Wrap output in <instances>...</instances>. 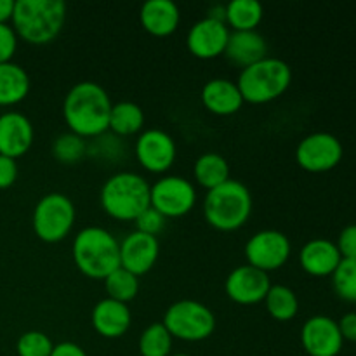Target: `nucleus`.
Returning <instances> with one entry per match:
<instances>
[{
	"instance_id": "nucleus-13",
	"label": "nucleus",
	"mask_w": 356,
	"mask_h": 356,
	"mask_svg": "<svg viewBox=\"0 0 356 356\" xmlns=\"http://www.w3.org/2000/svg\"><path fill=\"white\" fill-rule=\"evenodd\" d=\"M270 287L271 282L268 273L250 266V264L235 268L225 282L226 296L233 302L242 306H252L264 301Z\"/></svg>"
},
{
	"instance_id": "nucleus-31",
	"label": "nucleus",
	"mask_w": 356,
	"mask_h": 356,
	"mask_svg": "<svg viewBox=\"0 0 356 356\" xmlns=\"http://www.w3.org/2000/svg\"><path fill=\"white\" fill-rule=\"evenodd\" d=\"M337 296L344 301L356 302V259H343L332 273Z\"/></svg>"
},
{
	"instance_id": "nucleus-24",
	"label": "nucleus",
	"mask_w": 356,
	"mask_h": 356,
	"mask_svg": "<svg viewBox=\"0 0 356 356\" xmlns=\"http://www.w3.org/2000/svg\"><path fill=\"white\" fill-rule=\"evenodd\" d=\"M263 13L257 0H232L225 6V23L233 31H252L263 21Z\"/></svg>"
},
{
	"instance_id": "nucleus-6",
	"label": "nucleus",
	"mask_w": 356,
	"mask_h": 356,
	"mask_svg": "<svg viewBox=\"0 0 356 356\" xmlns=\"http://www.w3.org/2000/svg\"><path fill=\"white\" fill-rule=\"evenodd\" d=\"M292 82V70L284 59L264 58L240 72L236 86L243 101L266 104L280 97Z\"/></svg>"
},
{
	"instance_id": "nucleus-40",
	"label": "nucleus",
	"mask_w": 356,
	"mask_h": 356,
	"mask_svg": "<svg viewBox=\"0 0 356 356\" xmlns=\"http://www.w3.org/2000/svg\"><path fill=\"white\" fill-rule=\"evenodd\" d=\"M170 356H190V355H184V353H177V355H170Z\"/></svg>"
},
{
	"instance_id": "nucleus-34",
	"label": "nucleus",
	"mask_w": 356,
	"mask_h": 356,
	"mask_svg": "<svg viewBox=\"0 0 356 356\" xmlns=\"http://www.w3.org/2000/svg\"><path fill=\"white\" fill-rule=\"evenodd\" d=\"M17 49V35L9 23L0 24V65L13 61Z\"/></svg>"
},
{
	"instance_id": "nucleus-5",
	"label": "nucleus",
	"mask_w": 356,
	"mask_h": 356,
	"mask_svg": "<svg viewBox=\"0 0 356 356\" xmlns=\"http://www.w3.org/2000/svg\"><path fill=\"white\" fill-rule=\"evenodd\" d=\"M252 214V195L236 179H228L207 193L204 202L205 221L219 232L240 229Z\"/></svg>"
},
{
	"instance_id": "nucleus-1",
	"label": "nucleus",
	"mask_w": 356,
	"mask_h": 356,
	"mask_svg": "<svg viewBox=\"0 0 356 356\" xmlns=\"http://www.w3.org/2000/svg\"><path fill=\"white\" fill-rule=\"evenodd\" d=\"M111 99L103 86L96 82L75 83L63 101V117L70 132L80 138H97L108 131Z\"/></svg>"
},
{
	"instance_id": "nucleus-19",
	"label": "nucleus",
	"mask_w": 356,
	"mask_h": 356,
	"mask_svg": "<svg viewBox=\"0 0 356 356\" xmlns=\"http://www.w3.org/2000/svg\"><path fill=\"white\" fill-rule=\"evenodd\" d=\"M343 261L337 245L330 240H309L299 252L301 268L312 277H329Z\"/></svg>"
},
{
	"instance_id": "nucleus-23",
	"label": "nucleus",
	"mask_w": 356,
	"mask_h": 356,
	"mask_svg": "<svg viewBox=\"0 0 356 356\" xmlns=\"http://www.w3.org/2000/svg\"><path fill=\"white\" fill-rule=\"evenodd\" d=\"M30 92V76L23 66L16 63L0 65V106L21 103Z\"/></svg>"
},
{
	"instance_id": "nucleus-11",
	"label": "nucleus",
	"mask_w": 356,
	"mask_h": 356,
	"mask_svg": "<svg viewBox=\"0 0 356 356\" xmlns=\"http://www.w3.org/2000/svg\"><path fill=\"white\" fill-rule=\"evenodd\" d=\"M343 159V145L336 136L329 132H315L302 139L296 149L299 167L308 172H327L332 170Z\"/></svg>"
},
{
	"instance_id": "nucleus-17",
	"label": "nucleus",
	"mask_w": 356,
	"mask_h": 356,
	"mask_svg": "<svg viewBox=\"0 0 356 356\" xmlns=\"http://www.w3.org/2000/svg\"><path fill=\"white\" fill-rule=\"evenodd\" d=\"M33 145V125L19 111L0 115V155L19 159Z\"/></svg>"
},
{
	"instance_id": "nucleus-26",
	"label": "nucleus",
	"mask_w": 356,
	"mask_h": 356,
	"mask_svg": "<svg viewBox=\"0 0 356 356\" xmlns=\"http://www.w3.org/2000/svg\"><path fill=\"white\" fill-rule=\"evenodd\" d=\"M143 125H145V111L139 104L132 101H120L111 106L108 129H111L117 136L127 138L138 134L141 132Z\"/></svg>"
},
{
	"instance_id": "nucleus-14",
	"label": "nucleus",
	"mask_w": 356,
	"mask_h": 356,
	"mask_svg": "<svg viewBox=\"0 0 356 356\" xmlns=\"http://www.w3.org/2000/svg\"><path fill=\"white\" fill-rule=\"evenodd\" d=\"M229 28L222 19L205 16L197 21L186 35V45L198 59H214L225 54L229 38Z\"/></svg>"
},
{
	"instance_id": "nucleus-36",
	"label": "nucleus",
	"mask_w": 356,
	"mask_h": 356,
	"mask_svg": "<svg viewBox=\"0 0 356 356\" xmlns=\"http://www.w3.org/2000/svg\"><path fill=\"white\" fill-rule=\"evenodd\" d=\"M17 179V163L14 159L0 155V190H7Z\"/></svg>"
},
{
	"instance_id": "nucleus-30",
	"label": "nucleus",
	"mask_w": 356,
	"mask_h": 356,
	"mask_svg": "<svg viewBox=\"0 0 356 356\" xmlns=\"http://www.w3.org/2000/svg\"><path fill=\"white\" fill-rule=\"evenodd\" d=\"M87 153V143L86 139L80 136L73 134V132H65L59 134L52 143V155L58 162L66 163V165H73V163L80 162Z\"/></svg>"
},
{
	"instance_id": "nucleus-7",
	"label": "nucleus",
	"mask_w": 356,
	"mask_h": 356,
	"mask_svg": "<svg viewBox=\"0 0 356 356\" xmlns=\"http://www.w3.org/2000/svg\"><path fill=\"white\" fill-rule=\"evenodd\" d=\"M162 323L172 339L176 337L188 343H198L212 336L216 329V316L202 302L183 299L167 308Z\"/></svg>"
},
{
	"instance_id": "nucleus-22",
	"label": "nucleus",
	"mask_w": 356,
	"mask_h": 356,
	"mask_svg": "<svg viewBox=\"0 0 356 356\" xmlns=\"http://www.w3.org/2000/svg\"><path fill=\"white\" fill-rule=\"evenodd\" d=\"M139 19L153 37H169L179 26L181 14L172 0H148L143 3Z\"/></svg>"
},
{
	"instance_id": "nucleus-25",
	"label": "nucleus",
	"mask_w": 356,
	"mask_h": 356,
	"mask_svg": "<svg viewBox=\"0 0 356 356\" xmlns=\"http://www.w3.org/2000/svg\"><path fill=\"white\" fill-rule=\"evenodd\" d=\"M193 176L195 181L202 188H207L209 191L232 179L228 162L219 153H205V155L198 156L193 167Z\"/></svg>"
},
{
	"instance_id": "nucleus-8",
	"label": "nucleus",
	"mask_w": 356,
	"mask_h": 356,
	"mask_svg": "<svg viewBox=\"0 0 356 356\" xmlns=\"http://www.w3.org/2000/svg\"><path fill=\"white\" fill-rule=\"evenodd\" d=\"M75 205L66 195L47 193L37 202L31 216L33 232L42 242L65 240L75 225Z\"/></svg>"
},
{
	"instance_id": "nucleus-15",
	"label": "nucleus",
	"mask_w": 356,
	"mask_h": 356,
	"mask_svg": "<svg viewBox=\"0 0 356 356\" xmlns=\"http://www.w3.org/2000/svg\"><path fill=\"white\" fill-rule=\"evenodd\" d=\"M343 341L337 322L329 316H312L301 329L302 348L309 356H337Z\"/></svg>"
},
{
	"instance_id": "nucleus-33",
	"label": "nucleus",
	"mask_w": 356,
	"mask_h": 356,
	"mask_svg": "<svg viewBox=\"0 0 356 356\" xmlns=\"http://www.w3.org/2000/svg\"><path fill=\"white\" fill-rule=\"evenodd\" d=\"M136 232H141L145 235L156 236L165 226V218L160 212H156L153 207H148L145 212L138 216L136 219Z\"/></svg>"
},
{
	"instance_id": "nucleus-35",
	"label": "nucleus",
	"mask_w": 356,
	"mask_h": 356,
	"mask_svg": "<svg viewBox=\"0 0 356 356\" xmlns=\"http://www.w3.org/2000/svg\"><path fill=\"white\" fill-rule=\"evenodd\" d=\"M337 250L343 259H356V225H350L341 232Z\"/></svg>"
},
{
	"instance_id": "nucleus-29",
	"label": "nucleus",
	"mask_w": 356,
	"mask_h": 356,
	"mask_svg": "<svg viewBox=\"0 0 356 356\" xmlns=\"http://www.w3.org/2000/svg\"><path fill=\"white\" fill-rule=\"evenodd\" d=\"M172 336L162 322L146 327L139 337V353L141 356H170Z\"/></svg>"
},
{
	"instance_id": "nucleus-38",
	"label": "nucleus",
	"mask_w": 356,
	"mask_h": 356,
	"mask_svg": "<svg viewBox=\"0 0 356 356\" xmlns=\"http://www.w3.org/2000/svg\"><path fill=\"white\" fill-rule=\"evenodd\" d=\"M51 356H87V353L83 351V348H80L76 343L66 341V343L54 344Z\"/></svg>"
},
{
	"instance_id": "nucleus-9",
	"label": "nucleus",
	"mask_w": 356,
	"mask_h": 356,
	"mask_svg": "<svg viewBox=\"0 0 356 356\" xmlns=\"http://www.w3.org/2000/svg\"><path fill=\"white\" fill-rule=\"evenodd\" d=\"M197 204V190L181 176H163L149 186V205L163 218H183Z\"/></svg>"
},
{
	"instance_id": "nucleus-16",
	"label": "nucleus",
	"mask_w": 356,
	"mask_h": 356,
	"mask_svg": "<svg viewBox=\"0 0 356 356\" xmlns=\"http://www.w3.org/2000/svg\"><path fill=\"white\" fill-rule=\"evenodd\" d=\"M159 254L160 243L156 236L132 232L120 242V266L139 278L155 266Z\"/></svg>"
},
{
	"instance_id": "nucleus-12",
	"label": "nucleus",
	"mask_w": 356,
	"mask_h": 356,
	"mask_svg": "<svg viewBox=\"0 0 356 356\" xmlns=\"http://www.w3.org/2000/svg\"><path fill=\"white\" fill-rule=\"evenodd\" d=\"M176 155L177 149L172 136L160 129H148L136 139V159L148 172H167L172 167Z\"/></svg>"
},
{
	"instance_id": "nucleus-28",
	"label": "nucleus",
	"mask_w": 356,
	"mask_h": 356,
	"mask_svg": "<svg viewBox=\"0 0 356 356\" xmlns=\"http://www.w3.org/2000/svg\"><path fill=\"white\" fill-rule=\"evenodd\" d=\"M104 289H106L108 298L127 305L138 296L139 278L120 266L104 278Z\"/></svg>"
},
{
	"instance_id": "nucleus-2",
	"label": "nucleus",
	"mask_w": 356,
	"mask_h": 356,
	"mask_svg": "<svg viewBox=\"0 0 356 356\" xmlns=\"http://www.w3.org/2000/svg\"><path fill=\"white\" fill-rule=\"evenodd\" d=\"M13 24L17 38L31 45L51 44L66 23V6L61 0H16Z\"/></svg>"
},
{
	"instance_id": "nucleus-21",
	"label": "nucleus",
	"mask_w": 356,
	"mask_h": 356,
	"mask_svg": "<svg viewBox=\"0 0 356 356\" xmlns=\"http://www.w3.org/2000/svg\"><path fill=\"white\" fill-rule=\"evenodd\" d=\"M225 56L228 61L240 68L254 65L261 59L268 58V44L261 33L252 31H232L226 44Z\"/></svg>"
},
{
	"instance_id": "nucleus-4",
	"label": "nucleus",
	"mask_w": 356,
	"mask_h": 356,
	"mask_svg": "<svg viewBox=\"0 0 356 356\" xmlns=\"http://www.w3.org/2000/svg\"><path fill=\"white\" fill-rule=\"evenodd\" d=\"M103 211L117 221H136L149 205V184L136 172H117L108 177L99 193Z\"/></svg>"
},
{
	"instance_id": "nucleus-27",
	"label": "nucleus",
	"mask_w": 356,
	"mask_h": 356,
	"mask_svg": "<svg viewBox=\"0 0 356 356\" xmlns=\"http://www.w3.org/2000/svg\"><path fill=\"white\" fill-rule=\"evenodd\" d=\"M268 313L277 322H291L299 312L298 296L287 285H271L264 298Z\"/></svg>"
},
{
	"instance_id": "nucleus-18",
	"label": "nucleus",
	"mask_w": 356,
	"mask_h": 356,
	"mask_svg": "<svg viewBox=\"0 0 356 356\" xmlns=\"http://www.w3.org/2000/svg\"><path fill=\"white\" fill-rule=\"evenodd\" d=\"M131 320L132 315L129 306L110 298L101 299L94 306L92 316H90L94 330L104 339H118L124 336L131 327Z\"/></svg>"
},
{
	"instance_id": "nucleus-32",
	"label": "nucleus",
	"mask_w": 356,
	"mask_h": 356,
	"mask_svg": "<svg viewBox=\"0 0 356 356\" xmlns=\"http://www.w3.org/2000/svg\"><path fill=\"white\" fill-rule=\"evenodd\" d=\"M51 337L40 330H28L21 334L16 343L17 356H51L52 353Z\"/></svg>"
},
{
	"instance_id": "nucleus-39",
	"label": "nucleus",
	"mask_w": 356,
	"mask_h": 356,
	"mask_svg": "<svg viewBox=\"0 0 356 356\" xmlns=\"http://www.w3.org/2000/svg\"><path fill=\"white\" fill-rule=\"evenodd\" d=\"M14 0H0V24H6L13 19Z\"/></svg>"
},
{
	"instance_id": "nucleus-20",
	"label": "nucleus",
	"mask_w": 356,
	"mask_h": 356,
	"mask_svg": "<svg viewBox=\"0 0 356 356\" xmlns=\"http://www.w3.org/2000/svg\"><path fill=\"white\" fill-rule=\"evenodd\" d=\"M202 103L211 113L228 117L236 113L245 103L236 82L228 79H212L202 89Z\"/></svg>"
},
{
	"instance_id": "nucleus-3",
	"label": "nucleus",
	"mask_w": 356,
	"mask_h": 356,
	"mask_svg": "<svg viewBox=\"0 0 356 356\" xmlns=\"http://www.w3.org/2000/svg\"><path fill=\"white\" fill-rule=\"evenodd\" d=\"M72 256L80 273L94 280H104L120 268V242L101 226H87L76 233Z\"/></svg>"
},
{
	"instance_id": "nucleus-10",
	"label": "nucleus",
	"mask_w": 356,
	"mask_h": 356,
	"mask_svg": "<svg viewBox=\"0 0 356 356\" xmlns=\"http://www.w3.org/2000/svg\"><path fill=\"white\" fill-rule=\"evenodd\" d=\"M291 240L277 229L257 232L245 243V257L250 266L264 271L280 270L291 257Z\"/></svg>"
},
{
	"instance_id": "nucleus-37",
	"label": "nucleus",
	"mask_w": 356,
	"mask_h": 356,
	"mask_svg": "<svg viewBox=\"0 0 356 356\" xmlns=\"http://www.w3.org/2000/svg\"><path fill=\"white\" fill-rule=\"evenodd\" d=\"M337 327H339V332L343 336V339L353 341L356 343V313H348L343 318L337 322Z\"/></svg>"
}]
</instances>
